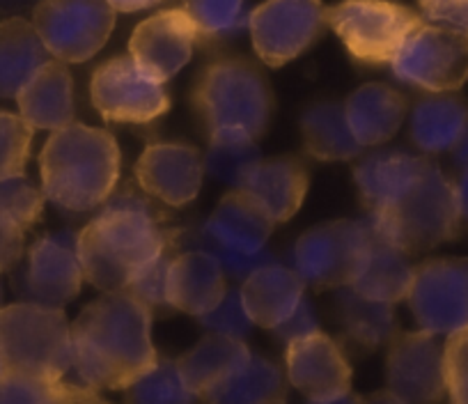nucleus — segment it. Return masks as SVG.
I'll list each match as a JSON object with an SVG mask.
<instances>
[{"mask_svg": "<svg viewBox=\"0 0 468 404\" xmlns=\"http://www.w3.org/2000/svg\"><path fill=\"white\" fill-rule=\"evenodd\" d=\"M150 308L127 290L103 292L71 322L74 384L124 390L159 361Z\"/></svg>", "mask_w": 468, "mask_h": 404, "instance_id": "f257e3e1", "label": "nucleus"}, {"mask_svg": "<svg viewBox=\"0 0 468 404\" xmlns=\"http://www.w3.org/2000/svg\"><path fill=\"white\" fill-rule=\"evenodd\" d=\"M179 232L143 193L124 186L111 193L101 212L79 232L83 278L101 292H120L164 250L177 246Z\"/></svg>", "mask_w": 468, "mask_h": 404, "instance_id": "f03ea898", "label": "nucleus"}, {"mask_svg": "<svg viewBox=\"0 0 468 404\" xmlns=\"http://www.w3.org/2000/svg\"><path fill=\"white\" fill-rule=\"evenodd\" d=\"M42 191L67 212L101 207L120 179V147L106 129L71 122L51 133L39 154Z\"/></svg>", "mask_w": 468, "mask_h": 404, "instance_id": "7ed1b4c3", "label": "nucleus"}, {"mask_svg": "<svg viewBox=\"0 0 468 404\" xmlns=\"http://www.w3.org/2000/svg\"><path fill=\"white\" fill-rule=\"evenodd\" d=\"M71 324L62 308L21 301L0 308L3 375L60 381L71 372Z\"/></svg>", "mask_w": 468, "mask_h": 404, "instance_id": "20e7f679", "label": "nucleus"}, {"mask_svg": "<svg viewBox=\"0 0 468 404\" xmlns=\"http://www.w3.org/2000/svg\"><path fill=\"white\" fill-rule=\"evenodd\" d=\"M271 106L267 79L241 58L207 65L193 88V109L209 133L229 129L260 138L271 118Z\"/></svg>", "mask_w": 468, "mask_h": 404, "instance_id": "39448f33", "label": "nucleus"}, {"mask_svg": "<svg viewBox=\"0 0 468 404\" xmlns=\"http://www.w3.org/2000/svg\"><path fill=\"white\" fill-rule=\"evenodd\" d=\"M367 221L407 253L436 249L454 239L462 221L454 182L445 177L434 161L427 159L411 188L388 209L370 214Z\"/></svg>", "mask_w": 468, "mask_h": 404, "instance_id": "423d86ee", "label": "nucleus"}, {"mask_svg": "<svg viewBox=\"0 0 468 404\" xmlns=\"http://www.w3.org/2000/svg\"><path fill=\"white\" fill-rule=\"evenodd\" d=\"M273 221L241 188L229 191L200 230L202 250L214 255L225 276L244 281L250 271L271 262L267 241Z\"/></svg>", "mask_w": 468, "mask_h": 404, "instance_id": "0eeeda50", "label": "nucleus"}, {"mask_svg": "<svg viewBox=\"0 0 468 404\" xmlns=\"http://www.w3.org/2000/svg\"><path fill=\"white\" fill-rule=\"evenodd\" d=\"M326 24L351 58L363 65H390L422 19L393 0H342L326 10Z\"/></svg>", "mask_w": 468, "mask_h": 404, "instance_id": "6e6552de", "label": "nucleus"}, {"mask_svg": "<svg viewBox=\"0 0 468 404\" xmlns=\"http://www.w3.org/2000/svg\"><path fill=\"white\" fill-rule=\"evenodd\" d=\"M370 250L367 221L319 223L299 237L294 244V271L305 287L314 290H340L351 285L361 273Z\"/></svg>", "mask_w": 468, "mask_h": 404, "instance_id": "1a4fd4ad", "label": "nucleus"}, {"mask_svg": "<svg viewBox=\"0 0 468 404\" xmlns=\"http://www.w3.org/2000/svg\"><path fill=\"white\" fill-rule=\"evenodd\" d=\"M33 26L53 60L79 65L106 47L115 10L108 0H37Z\"/></svg>", "mask_w": 468, "mask_h": 404, "instance_id": "9d476101", "label": "nucleus"}, {"mask_svg": "<svg viewBox=\"0 0 468 404\" xmlns=\"http://www.w3.org/2000/svg\"><path fill=\"white\" fill-rule=\"evenodd\" d=\"M395 79L427 92H454L468 80V37L422 21L390 62Z\"/></svg>", "mask_w": 468, "mask_h": 404, "instance_id": "9b49d317", "label": "nucleus"}, {"mask_svg": "<svg viewBox=\"0 0 468 404\" xmlns=\"http://www.w3.org/2000/svg\"><path fill=\"white\" fill-rule=\"evenodd\" d=\"M90 97L97 113L117 124L154 122L170 109L164 83L143 71L132 56L99 65L90 83Z\"/></svg>", "mask_w": 468, "mask_h": 404, "instance_id": "f8f14e48", "label": "nucleus"}, {"mask_svg": "<svg viewBox=\"0 0 468 404\" xmlns=\"http://www.w3.org/2000/svg\"><path fill=\"white\" fill-rule=\"evenodd\" d=\"M422 331L448 338L468 326V258H434L418 264L407 294Z\"/></svg>", "mask_w": 468, "mask_h": 404, "instance_id": "ddd939ff", "label": "nucleus"}, {"mask_svg": "<svg viewBox=\"0 0 468 404\" xmlns=\"http://www.w3.org/2000/svg\"><path fill=\"white\" fill-rule=\"evenodd\" d=\"M324 26L326 7L322 0H264L249 16L255 53L271 69L313 47Z\"/></svg>", "mask_w": 468, "mask_h": 404, "instance_id": "4468645a", "label": "nucleus"}, {"mask_svg": "<svg viewBox=\"0 0 468 404\" xmlns=\"http://www.w3.org/2000/svg\"><path fill=\"white\" fill-rule=\"evenodd\" d=\"M386 386L407 404H439L448 395L439 335L422 329L395 335L386 356Z\"/></svg>", "mask_w": 468, "mask_h": 404, "instance_id": "2eb2a0df", "label": "nucleus"}, {"mask_svg": "<svg viewBox=\"0 0 468 404\" xmlns=\"http://www.w3.org/2000/svg\"><path fill=\"white\" fill-rule=\"evenodd\" d=\"M83 281L79 235L58 232V235L42 237L30 246L19 292L26 301L62 308L79 296Z\"/></svg>", "mask_w": 468, "mask_h": 404, "instance_id": "dca6fc26", "label": "nucleus"}, {"mask_svg": "<svg viewBox=\"0 0 468 404\" xmlns=\"http://www.w3.org/2000/svg\"><path fill=\"white\" fill-rule=\"evenodd\" d=\"M285 377L305 399H333L351 390V366L331 335L314 331L287 343Z\"/></svg>", "mask_w": 468, "mask_h": 404, "instance_id": "f3484780", "label": "nucleus"}, {"mask_svg": "<svg viewBox=\"0 0 468 404\" xmlns=\"http://www.w3.org/2000/svg\"><path fill=\"white\" fill-rule=\"evenodd\" d=\"M196 42L197 30L186 12L164 10L136 26L129 53L143 71L165 83L188 65Z\"/></svg>", "mask_w": 468, "mask_h": 404, "instance_id": "a211bd4d", "label": "nucleus"}, {"mask_svg": "<svg viewBox=\"0 0 468 404\" xmlns=\"http://www.w3.org/2000/svg\"><path fill=\"white\" fill-rule=\"evenodd\" d=\"M205 164L196 147L184 143H152L136 164V179L154 200L182 207L200 193Z\"/></svg>", "mask_w": 468, "mask_h": 404, "instance_id": "6ab92c4d", "label": "nucleus"}, {"mask_svg": "<svg viewBox=\"0 0 468 404\" xmlns=\"http://www.w3.org/2000/svg\"><path fill=\"white\" fill-rule=\"evenodd\" d=\"M239 294L253 326L276 331L294 315L305 299V282L294 269L271 260L244 278Z\"/></svg>", "mask_w": 468, "mask_h": 404, "instance_id": "aec40b11", "label": "nucleus"}, {"mask_svg": "<svg viewBox=\"0 0 468 404\" xmlns=\"http://www.w3.org/2000/svg\"><path fill=\"white\" fill-rule=\"evenodd\" d=\"M228 285L218 260L207 250L175 255L168 271V301L173 311L202 317L223 301Z\"/></svg>", "mask_w": 468, "mask_h": 404, "instance_id": "412c9836", "label": "nucleus"}, {"mask_svg": "<svg viewBox=\"0 0 468 404\" xmlns=\"http://www.w3.org/2000/svg\"><path fill=\"white\" fill-rule=\"evenodd\" d=\"M427 165L425 156L404 150H379L363 156L354 168V182L370 214H379L411 188Z\"/></svg>", "mask_w": 468, "mask_h": 404, "instance_id": "4be33fe9", "label": "nucleus"}, {"mask_svg": "<svg viewBox=\"0 0 468 404\" xmlns=\"http://www.w3.org/2000/svg\"><path fill=\"white\" fill-rule=\"evenodd\" d=\"M310 186V173L299 156H278L260 161L241 191L249 193L269 218L285 223L294 217L305 200Z\"/></svg>", "mask_w": 468, "mask_h": 404, "instance_id": "5701e85b", "label": "nucleus"}, {"mask_svg": "<svg viewBox=\"0 0 468 404\" xmlns=\"http://www.w3.org/2000/svg\"><path fill=\"white\" fill-rule=\"evenodd\" d=\"M19 115L33 129L58 132L74 122V80L65 62L51 60L16 94Z\"/></svg>", "mask_w": 468, "mask_h": 404, "instance_id": "b1692460", "label": "nucleus"}, {"mask_svg": "<svg viewBox=\"0 0 468 404\" xmlns=\"http://www.w3.org/2000/svg\"><path fill=\"white\" fill-rule=\"evenodd\" d=\"M345 115L354 138L363 147H375L399 132L407 115V99L390 85L367 83L349 94Z\"/></svg>", "mask_w": 468, "mask_h": 404, "instance_id": "393cba45", "label": "nucleus"}, {"mask_svg": "<svg viewBox=\"0 0 468 404\" xmlns=\"http://www.w3.org/2000/svg\"><path fill=\"white\" fill-rule=\"evenodd\" d=\"M367 226H370V250H367L361 273L349 287H354L366 299L384 301V303L395 306L407 299L409 290H411L413 271H416L411 258H409L411 253L381 235L370 221Z\"/></svg>", "mask_w": 468, "mask_h": 404, "instance_id": "a878e982", "label": "nucleus"}, {"mask_svg": "<svg viewBox=\"0 0 468 404\" xmlns=\"http://www.w3.org/2000/svg\"><path fill=\"white\" fill-rule=\"evenodd\" d=\"M287 377L269 358L250 352L200 395L202 404H271L287 398Z\"/></svg>", "mask_w": 468, "mask_h": 404, "instance_id": "bb28decb", "label": "nucleus"}, {"mask_svg": "<svg viewBox=\"0 0 468 404\" xmlns=\"http://www.w3.org/2000/svg\"><path fill=\"white\" fill-rule=\"evenodd\" d=\"M51 60L33 21L21 16L0 21V97L16 99L24 85Z\"/></svg>", "mask_w": 468, "mask_h": 404, "instance_id": "cd10ccee", "label": "nucleus"}, {"mask_svg": "<svg viewBox=\"0 0 468 404\" xmlns=\"http://www.w3.org/2000/svg\"><path fill=\"white\" fill-rule=\"evenodd\" d=\"M466 127V99L452 92H431L411 113V138L425 154L452 152Z\"/></svg>", "mask_w": 468, "mask_h": 404, "instance_id": "c85d7f7f", "label": "nucleus"}, {"mask_svg": "<svg viewBox=\"0 0 468 404\" xmlns=\"http://www.w3.org/2000/svg\"><path fill=\"white\" fill-rule=\"evenodd\" d=\"M301 136L305 152L317 161L358 159L366 150L346 124L345 104L337 101H322L305 111L301 118Z\"/></svg>", "mask_w": 468, "mask_h": 404, "instance_id": "c756f323", "label": "nucleus"}, {"mask_svg": "<svg viewBox=\"0 0 468 404\" xmlns=\"http://www.w3.org/2000/svg\"><path fill=\"white\" fill-rule=\"evenodd\" d=\"M337 311H340V322L346 338L366 349L390 345V340L399 334L390 303L366 299L349 285L340 287Z\"/></svg>", "mask_w": 468, "mask_h": 404, "instance_id": "7c9ffc66", "label": "nucleus"}, {"mask_svg": "<svg viewBox=\"0 0 468 404\" xmlns=\"http://www.w3.org/2000/svg\"><path fill=\"white\" fill-rule=\"evenodd\" d=\"M250 354L249 345L239 338L229 335L209 334L188 349L186 354L177 358V366L182 370L186 384L196 390L197 395L205 393L211 384L228 375L237 363L244 361Z\"/></svg>", "mask_w": 468, "mask_h": 404, "instance_id": "2f4dec72", "label": "nucleus"}, {"mask_svg": "<svg viewBox=\"0 0 468 404\" xmlns=\"http://www.w3.org/2000/svg\"><path fill=\"white\" fill-rule=\"evenodd\" d=\"M262 161L258 143L244 132H216L209 133V150L202 159L205 170L218 182L234 188H244L258 164Z\"/></svg>", "mask_w": 468, "mask_h": 404, "instance_id": "473e14b6", "label": "nucleus"}, {"mask_svg": "<svg viewBox=\"0 0 468 404\" xmlns=\"http://www.w3.org/2000/svg\"><path fill=\"white\" fill-rule=\"evenodd\" d=\"M124 404H200V395L186 384L177 361L159 356L152 370L124 388Z\"/></svg>", "mask_w": 468, "mask_h": 404, "instance_id": "72a5a7b5", "label": "nucleus"}, {"mask_svg": "<svg viewBox=\"0 0 468 404\" xmlns=\"http://www.w3.org/2000/svg\"><path fill=\"white\" fill-rule=\"evenodd\" d=\"M182 10L193 21L197 39H223L249 26L246 0H184Z\"/></svg>", "mask_w": 468, "mask_h": 404, "instance_id": "f704fd0d", "label": "nucleus"}, {"mask_svg": "<svg viewBox=\"0 0 468 404\" xmlns=\"http://www.w3.org/2000/svg\"><path fill=\"white\" fill-rule=\"evenodd\" d=\"M33 136L35 129L21 115L0 111V179L26 175Z\"/></svg>", "mask_w": 468, "mask_h": 404, "instance_id": "c9c22d12", "label": "nucleus"}, {"mask_svg": "<svg viewBox=\"0 0 468 404\" xmlns=\"http://www.w3.org/2000/svg\"><path fill=\"white\" fill-rule=\"evenodd\" d=\"M177 253V246L164 250V253H161L154 262L147 264V267L133 278L132 285L127 287V292H132L136 299H141L143 303L150 308L152 315H156V313H161V315L173 313V306H170L168 301V271Z\"/></svg>", "mask_w": 468, "mask_h": 404, "instance_id": "e433bc0d", "label": "nucleus"}, {"mask_svg": "<svg viewBox=\"0 0 468 404\" xmlns=\"http://www.w3.org/2000/svg\"><path fill=\"white\" fill-rule=\"evenodd\" d=\"M44 197V191L33 186L26 175L0 179V212L7 214L24 230H28L42 217Z\"/></svg>", "mask_w": 468, "mask_h": 404, "instance_id": "4c0bfd02", "label": "nucleus"}, {"mask_svg": "<svg viewBox=\"0 0 468 404\" xmlns=\"http://www.w3.org/2000/svg\"><path fill=\"white\" fill-rule=\"evenodd\" d=\"M62 381L30 375L0 377V404H62Z\"/></svg>", "mask_w": 468, "mask_h": 404, "instance_id": "58836bf2", "label": "nucleus"}, {"mask_svg": "<svg viewBox=\"0 0 468 404\" xmlns=\"http://www.w3.org/2000/svg\"><path fill=\"white\" fill-rule=\"evenodd\" d=\"M443 367L450 404H468V326L445 338Z\"/></svg>", "mask_w": 468, "mask_h": 404, "instance_id": "ea45409f", "label": "nucleus"}, {"mask_svg": "<svg viewBox=\"0 0 468 404\" xmlns=\"http://www.w3.org/2000/svg\"><path fill=\"white\" fill-rule=\"evenodd\" d=\"M202 322L209 334H220V335H229V338H239L244 340L249 335L250 326L253 322L249 320L244 311V303H241V294L239 290H228L225 292L223 301H220L218 306L214 311H209L207 315L197 317Z\"/></svg>", "mask_w": 468, "mask_h": 404, "instance_id": "a19ab883", "label": "nucleus"}, {"mask_svg": "<svg viewBox=\"0 0 468 404\" xmlns=\"http://www.w3.org/2000/svg\"><path fill=\"white\" fill-rule=\"evenodd\" d=\"M420 19L468 37V0H418Z\"/></svg>", "mask_w": 468, "mask_h": 404, "instance_id": "79ce46f5", "label": "nucleus"}, {"mask_svg": "<svg viewBox=\"0 0 468 404\" xmlns=\"http://www.w3.org/2000/svg\"><path fill=\"white\" fill-rule=\"evenodd\" d=\"M26 230L16 226L7 214L0 212V273L10 271L24 255Z\"/></svg>", "mask_w": 468, "mask_h": 404, "instance_id": "37998d69", "label": "nucleus"}, {"mask_svg": "<svg viewBox=\"0 0 468 404\" xmlns=\"http://www.w3.org/2000/svg\"><path fill=\"white\" fill-rule=\"evenodd\" d=\"M314 331H319L317 315H314L313 303H310L308 299H303L301 301V306L294 311V315H292L285 324L278 326L276 335L281 340H285V343H290V340L301 338V335L314 334Z\"/></svg>", "mask_w": 468, "mask_h": 404, "instance_id": "c03bdc74", "label": "nucleus"}, {"mask_svg": "<svg viewBox=\"0 0 468 404\" xmlns=\"http://www.w3.org/2000/svg\"><path fill=\"white\" fill-rule=\"evenodd\" d=\"M62 404H111L99 395V390L88 386L74 384V381H62Z\"/></svg>", "mask_w": 468, "mask_h": 404, "instance_id": "a18cd8bd", "label": "nucleus"}, {"mask_svg": "<svg viewBox=\"0 0 468 404\" xmlns=\"http://www.w3.org/2000/svg\"><path fill=\"white\" fill-rule=\"evenodd\" d=\"M108 3H111V7L115 12H127V15H132V12H143L154 5H161L164 0H108Z\"/></svg>", "mask_w": 468, "mask_h": 404, "instance_id": "49530a36", "label": "nucleus"}, {"mask_svg": "<svg viewBox=\"0 0 468 404\" xmlns=\"http://www.w3.org/2000/svg\"><path fill=\"white\" fill-rule=\"evenodd\" d=\"M454 196H457L459 217L468 221V170H462L459 179L454 182Z\"/></svg>", "mask_w": 468, "mask_h": 404, "instance_id": "de8ad7c7", "label": "nucleus"}, {"mask_svg": "<svg viewBox=\"0 0 468 404\" xmlns=\"http://www.w3.org/2000/svg\"><path fill=\"white\" fill-rule=\"evenodd\" d=\"M452 161L459 170H468V127L463 129L462 138L452 147Z\"/></svg>", "mask_w": 468, "mask_h": 404, "instance_id": "09e8293b", "label": "nucleus"}, {"mask_svg": "<svg viewBox=\"0 0 468 404\" xmlns=\"http://www.w3.org/2000/svg\"><path fill=\"white\" fill-rule=\"evenodd\" d=\"M361 404H407V402L386 388V390H377V393H370L367 398H361Z\"/></svg>", "mask_w": 468, "mask_h": 404, "instance_id": "8fccbe9b", "label": "nucleus"}, {"mask_svg": "<svg viewBox=\"0 0 468 404\" xmlns=\"http://www.w3.org/2000/svg\"><path fill=\"white\" fill-rule=\"evenodd\" d=\"M308 404H361V398L349 390V393L340 395V398H333V399H308Z\"/></svg>", "mask_w": 468, "mask_h": 404, "instance_id": "3c124183", "label": "nucleus"}, {"mask_svg": "<svg viewBox=\"0 0 468 404\" xmlns=\"http://www.w3.org/2000/svg\"><path fill=\"white\" fill-rule=\"evenodd\" d=\"M26 0H0V7H21Z\"/></svg>", "mask_w": 468, "mask_h": 404, "instance_id": "603ef678", "label": "nucleus"}, {"mask_svg": "<svg viewBox=\"0 0 468 404\" xmlns=\"http://www.w3.org/2000/svg\"><path fill=\"white\" fill-rule=\"evenodd\" d=\"M271 404H287L285 399H278V402H271Z\"/></svg>", "mask_w": 468, "mask_h": 404, "instance_id": "864d4df0", "label": "nucleus"}, {"mask_svg": "<svg viewBox=\"0 0 468 404\" xmlns=\"http://www.w3.org/2000/svg\"><path fill=\"white\" fill-rule=\"evenodd\" d=\"M0 377H3V366H0Z\"/></svg>", "mask_w": 468, "mask_h": 404, "instance_id": "5fc2aeb1", "label": "nucleus"}, {"mask_svg": "<svg viewBox=\"0 0 468 404\" xmlns=\"http://www.w3.org/2000/svg\"><path fill=\"white\" fill-rule=\"evenodd\" d=\"M200 404H202V402H200Z\"/></svg>", "mask_w": 468, "mask_h": 404, "instance_id": "6e6d98bb", "label": "nucleus"}]
</instances>
